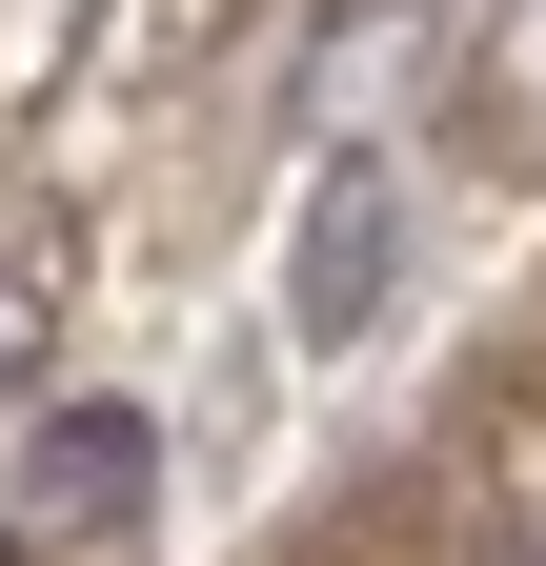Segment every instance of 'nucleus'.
Masks as SVG:
<instances>
[{"instance_id":"nucleus-1","label":"nucleus","mask_w":546,"mask_h":566,"mask_svg":"<svg viewBox=\"0 0 546 566\" xmlns=\"http://www.w3.org/2000/svg\"><path fill=\"white\" fill-rule=\"evenodd\" d=\"M385 283H405V182H385V163H324L304 223H284V324H304V344H365Z\"/></svg>"},{"instance_id":"nucleus-4","label":"nucleus","mask_w":546,"mask_h":566,"mask_svg":"<svg viewBox=\"0 0 546 566\" xmlns=\"http://www.w3.org/2000/svg\"><path fill=\"white\" fill-rule=\"evenodd\" d=\"M0 566H21V546H0Z\"/></svg>"},{"instance_id":"nucleus-3","label":"nucleus","mask_w":546,"mask_h":566,"mask_svg":"<svg viewBox=\"0 0 546 566\" xmlns=\"http://www.w3.org/2000/svg\"><path fill=\"white\" fill-rule=\"evenodd\" d=\"M21 344H41V304H21V263H0V365H21Z\"/></svg>"},{"instance_id":"nucleus-2","label":"nucleus","mask_w":546,"mask_h":566,"mask_svg":"<svg viewBox=\"0 0 546 566\" xmlns=\"http://www.w3.org/2000/svg\"><path fill=\"white\" fill-rule=\"evenodd\" d=\"M122 506H143V424H122V405H61L41 424V526H122Z\"/></svg>"}]
</instances>
